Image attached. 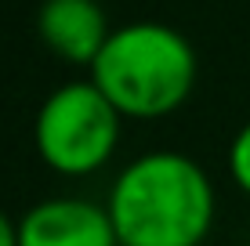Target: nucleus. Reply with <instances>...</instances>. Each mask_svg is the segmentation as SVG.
<instances>
[{
	"label": "nucleus",
	"instance_id": "1",
	"mask_svg": "<svg viewBox=\"0 0 250 246\" xmlns=\"http://www.w3.org/2000/svg\"><path fill=\"white\" fill-rule=\"evenodd\" d=\"M105 210L120 246H200L214 225V185L182 152H145L116 174Z\"/></svg>",
	"mask_w": 250,
	"mask_h": 246
},
{
	"label": "nucleus",
	"instance_id": "5",
	"mask_svg": "<svg viewBox=\"0 0 250 246\" xmlns=\"http://www.w3.org/2000/svg\"><path fill=\"white\" fill-rule=\"evenodd\" d=\"M37 33L58 58L91 69L113 29L98 0H44L37 11Z\"/></svg>",
	"mask_w": 250,
	"mask_h": 246
},
{
	"label": "nucleus",
	"instance_id": "7",
	"mask_svg": "<svg viewBox=\"0 0 250 246\" xmlns=\"http://www.w3.org/2000/svg\"><path fill=\"white\" fill-rule=\"evenodd\" d=\"M0 246H19V225H11L4 210H0Z\"/></svg>",
	"mask_w": 250,
	"mask_h": 246
},
{
	"label": "nucleus",
	"instance_id": "2",
	"mask_svg": "<svg viewBox=\"0 0 250 246\" xmlns=\"http://www.w3.org/2000/svg\"><path fill=\"white\" fill-rule=\"evenodd\" d=\"M91 83L131 120H160L185 105L196 83V51L163 22H131L109 33L91 62Z\"/></svg>",
	"mask_w": 250,
	"mask_h": 246
},
{
	"label": "nucleus",
	"instance_id": "6",
	"mask_svg": "<svg viewBox=\"0 0 250 246\" xmlns=\"http://www.w3.org/2000/svg\"><path fill=\"white\" fill-rule=\"evenodd\" d=\"M229 174L250 196V120L236 131V138H232V145H229Z\"/></svg>",
	"mask_w": 250,
	"mask_h": 246
},
{
	"label": "nucleus",
	"instance_id": "4",
	"mask_svg": "<svg viewBox=\"0 0 250 246\" xmlns=\"http://www.w3.org/2000/svg\"><path fill=\"white\" fill-rule=\"evenodd\" d=\"M19 246H120V239L102 203L58 196L22 214Z\"/></svg>",
	"mask_w": 250,
	"mask_h": 246
},
{
	"label": "nucleus",
	"instance_id": "3",
	"mask_svg": "<svg viewBox=\"0 0 250 246\" xmlns=\"http://www.w3.org/2000/svg\"><path fill=\"white\" fill-rule=\"evenodd\" d=\"M116 105L91 80L62 83L44 98L33 123L40 159L65 177H87L113 159L120 141Z\"/></svg>",
	"mask_w": 250,
	"mask_h": 246
}]
</instances>
